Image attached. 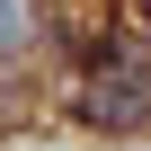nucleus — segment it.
<instances>
[{
	"mask_svg": "<svg viewBox=\"0 0 151 151\" xmlns=\"http://www.w3.org/2000/svg\"><path fill=\"white\" fill-rule=\"evenodd\" d=\"M36 36V0H0V53H18Z\"/></svg>",
	"mask_w": 151,
	"mask_h": 151,
	"instance_id": "obj_1",
	"label": "nucleus"
}]
</instances>
